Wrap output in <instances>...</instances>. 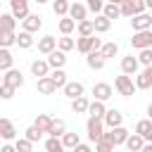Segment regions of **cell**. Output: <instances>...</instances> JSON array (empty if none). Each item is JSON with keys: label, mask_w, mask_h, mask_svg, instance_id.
<instances>
[{"label": "cell", "mask_w": 152, "mask_h": 152, "mask_svg": "<svg viewBox=\"0 0 152 152\" xmlns=\"http://www.w3.org/2000/svg\"><path fill=\"white\" fill-rule=\"evenodd\" d=\"M59 142H62L64 150H74V147L81 142V138H78V133H69V131H66V133L59 138Z\"/></svg>", "instance_id": "30"}, {"label": "cell", "mask_w": 152, "mask_h": 152, "mask_svg": "<svg viewBox=\"0 0 152 152\" xmlns=\"http://www.w3.org/2000/svg\"><path fill=\"white\" fill-rule=\"evenodd\" d=\"M0 138H2L5 142L17 140V128H14V124H12L10 119H5V116H0Z\"/></svg>", "instance_id": "12"}, {"label": "cell", "mask_w": 152, "mask_h": 152, "mask_svg": "<svg viewBox=\"0 0 152 152\" xmlns=\"http://www.w3.org/2000/svg\"><path fill=\"white\" fill-rule=\"evenodd\" d=\"M48 66L50 69H64V64H66V52H62V50H52L50 55H48Z\"/></svg>", "instance_id": "14"}, {"label": "cell", "mask_w": 152, "mask_h": 152, "mask_svg": "<svg viewBox=\"0 0 152 152\" xmlns=\"http://www.w3.org/2000/svg\"><path fill=\"white\" fill-rule=\"evenodd\" d=\"M138 59L133 57V55H126V57H121V71L126 74V76H135V71H138Z\"/></svg>", "instance_id": "20"}, {"label": "cell", "mask_w": 152, "mask_h": 152, "mask_svg": "<svg viewBox=\"0 0 152 152\" xmlns=\"http://www.w3.org/2000/svg\"><path fill=\"white\" fill-rule=\"evenodd\" d=\"M128 135H131V133H128L124 126H116V128H109L107 133H102V138H107V140H109L114 147H116V145H124Z\"/></svg>", "instance_id": "6"}, {"label": "cell", "mask_w": 152, "mask_h": 152, "mask_svg": "<svg viewBox=\"0 0 152 152\" xmlns=\"http://www.w3.org/2000/svg\"><path fill=\"white\" fill-rule=\"evenodd\" d=\"M97 52H100V55H102V57H104V59H109V57H114V55H116V52H119V45H116V43H114V40H109V43H102V45H100V50H97Z\"/></svg>", "instance_id": "31"}, {"label": "cell", "mask_w": 152, "mask_h": 152, "mask_svg": "<svg viewBox=\"0 0 152 152\" xmlns=\"http://www.w3.org/2000/svg\"><path fill=\"white\" fill-rule=\"evenodd\" d=\"M31 147H33V142H28L26 138H17L14 140V150L17 152H31Z\"/></svg>", "instance_id": "45"}, {"label": "cell", "mask_w": 152, "mask_h": 152, "mask_svg": "<svg viewBox=\"0 0 152 152\" xmlns=\"http://www.w3.org/2000/svg\"><path fill=\"white\" fill-rule=\"evenodd\" d=\"M104 112H107L104 102H97V100L88 102V112H86V114H90V116H95V119H102V116H104Z\"/></svg>", "instance_id": "29"}, {"label": "cell", "mask_w": 152, "mask_h": 152, "mask_svg": "<svg viewBox=\"0 0 152 152\" xmlns=\"http://www.w3.org/2000/svg\"><path fill=\"white\" fill-rule=\"evenodd\" d=\"M124 124V114L119 112V109H107L104 112V116H102V126H107V128H116V126H121Z\"/></svg>", "instance_id": "11"}, {"label": "cell", "mask_w": 152, "mask_h": 152, "mask_svg": "<svg viewBox=\"0 0 152 152\" xmlns=\"http://www.w3.org/2000/svg\"><path fill=\"white\" fill-rule=\"evenodd\" d=\"M76 31H78V36H93V33H95V31H93V21H90V19L78 21V24H76Z\"/></svg>", "instance_id": "38"}, {"label": "cell", "mask_w": 152, "mask_h": 152, "mask_svg": "<svg viewBox=\"0 0 152 152\" xmlns=\"http://www.w3.org/2000/svg\"><path fill=\"white\" fill-rule=\"evenodd\" d=\"M52 50H57V38L55 36H43L38 40V52L40 55H50Z\"/></svg>", "instance_id": "19"}, {"label": "cell", "mask_w": 152, "mask_h": 152, "mask_svg": "<svg viewBox=\"0 0 152 152\" xmlns=\"http://www.w3.org/2000/svg\"><path fill=\"white\" fill-rule=\"evenodd\" d=\"M52 12H55L57 17H66L69 2H66V0H52Z\"/></svg>", "instance_id": "39"}, {"label": "cell", "mask_w": 152, "mask_h": 152, "mask_svg": "<svg viewBox=\"0 0 152 152\" xmlns=\"http://www.w3.org/2000/svg\"><path fill=\"white\" fill-rule=\"evenodd\" d=\"M112 93H114V90H112L109 83H95V86H93V95H95L97 102H107V100L112 97Z\"/></svg>", "instance_id": "16"}, {"label": "cell", "mask_w": 152, "mask_h": 152, "mask_svg": "<svg viewBox=\"0 0 152 152\" xmlns=\"http://www.w3.org/2000/svg\"><path fill=\"white\" fill-rule=\"evenodd\" d=\"M45 150H48V152H64L59 138H48V140H45Z\"/></svg>", "instance_id": "44"}, {"label": "cell", "mask_w": 152, "mask_h": 152, "mask_svg": "<svg viewBox=\"0 0 152 152\" xmlns=\"http://www.w3.org/2000/svg\"><path fill=\"white\" fill-rule=\"evenodd\" d=\"M0 83H2V74H0Z\"/></svg>", "instance_id": "54"}, {"label": "cell", "mask_w": 152, "mask_h": 152, "mask_svg": "<svg viewBox=\"0 0 152 152\" xmlns=\"http://www.w3.org/2000/svg\"><path fill=\"white\" fill-rule=\"evenodd\" d=\"M90 21H93V31H95V33H107V31L112 28V21L104 19L102 14H95V19H90Z\"/></svg>", "instance_id": "24"}, {"label": "cell", "mask_w": 152, "mask_h": 152, "mask_svg": "<svg viewBox=\"0 0 152 152\" xmlns=\"http://www.w3.org/2000/svg\"><path fill=\"white\" fill-rule=\"evenodd\" d=\"M57 50H62V52H69V50H74V38H69V36H62V38H57Z\"/></svg>", "instance_id": "42"}, {"label": "cell", "mask_w": 152, "mask_h": 152, "mask_svg": "<svg viewBox=\"0 0 152 152\" xmlns=\"http://www.w3.org/2000/svg\"><path fill=\"white\" fill-rule=\"evenodd\" d=\"M14 45H19V48H31L33 45V33H26V31H21L17 38H14Z\"/></svg>", "instance_id": "37"}, {"label": "cell", "mask_w": 152, "mask_h": 152, "mask_svg": "<svg viewBox=\"0 0 152 152\" xmlns=\"http://www.w3.org/2000/svg\"><path fill=\"white\" fill-rule=\"evenodd\" d=\"M131 45H133L135 50H145V48H152V28H150V31H133Z\"/></svg>", "instance_id": "4"}, {"label": "cell", "mask_w": 152, "mask_h": 152, "mask_svg": "<svg viewBox=\"0 0 152 152\" xmlns=\"http://www.w3.org/2000/svg\"><path fill=\"white\" fill-rule=\"evenodd\" d=\"M62 90H64V95H66L69 100H74V97H81L86 88H83L81 81H66V83L62 86Z\"/></svg>", "instance_id": "15"}, {"label": "cell", "mask_w": 152, "mask_h": 152, "mask_svg": "<svg viewBox=\"0 0 152 152\" xmlns=\"http://www.w3.org/2000/svg\"><path fill=\"white\" fill-rule=\"evenodd\" d=\"M140 12H145V2L142 0H126V2L119 5V14L121 17H135Z\"/></svg>", "instance_id": "3"}, {"label": "cell", "mask_w": 152, "mask_h": 152, "mask_svg": "<svg viewBox=\"0 0 152 152\" xmlns=\"http://www.w3.org/2000/svg\"><path fill=\"white\" fill-rule=\"evenodd\" d=\"M12 97H14V88L0 83V100H12Z\"/></svg>", "instance_id": "48"}, {"label": "cell", "mask_w": 152, "mask_h": 152, "mask_svg": "<svg viewBox=\"0 0 152 152\" xmlns=\"http://www.w3.org/2000/svg\"><path fill=\"white\" fill-rule=\"evenodd\" d=\"M88 102H90V100H88L86 95L74 97V100H71V112H74V114H86V112H88Z\"/></svg>", "instance_id": "28"}, {"label": "cell", "mask_w": 152, "mask_h": 152, "mask_svg": "<svg viewBox=\"0 0 152 152\" xmlns=\"http://www.w3.org/2000/svg\"><path fill=\"white\" fill-rule=\"evenodd\" d=\"M104 19H119L121 14H119V5H112V2H104V7H102V12H100Z\"/></svg>", "instance_id": "33"}, {"label": "cell", "mask_w": 152, "mask_h": 152, "mask_svg": "<svg viewBox=\"0 0 152 152\" xmlns=\"http://www.w3.org/2000/svg\"><path fill=\"white\" fill-rule=\"evenodd\" d=\"M112 5H121V2H126V0H109Z\"/></svg>", "instance_id": "52"}, {"label": "cell", "mask_w": 152, "mask_h": 152, "mask_svg": "<svg viewBox=\"0 0 152 152\" xmlns=\"http://www.w3.org/2000/svg\"><path fill=\"white\" fill-rule=\"evenodd\" d=\"M95 152H114V145H112L107 138L100 135V138L95 140Z\"/></svg>", "instance_id": "41"}, {"label": "cell", "mask_w": 152, "mask_h": 152, "mask_svg": "<svg viewBox=\"0 0 152 152\" xmlns=\"http://www.w3.org/2000/svg\"><path fill=\"white\" fill-rule=\"evenodd\" d=\"M100 45H102V40L95 38V33H93V36H78V38L74 40V48H76L81 55H88V52H93V50H100Z\"/></svg>", "instance_id": "1"}, {"label": "cell", "mask_w": 152, "mask_h": 152, "mask_svg": "<svg viewBox=\"0 0 152 152\" xmlns=\"http://www.w3.org/2000/svg\"><path fill=\"white\" fill-rule=\"evenodd\" d=\"M140 152H152V142H145V145L140 147Z\"/></svg>", "instance_id": "51"}, {"label": "cell", "mask_w": 152, "mask_h": 152, "mask_svg": "<svg viewBox=\"0 0 152 152\" xmlns=\"http://www.w3.org/2000/svg\"><path fill=\"white\" fill-rule=\"evenodd\" d=\"M50 124H52V116H50V114H38V116H36V121H33V126H36L40 133H48Z\"/></svg>", "instance_id": "32"}, {"label": "cell", "mask_w": 152, "mask_h": 152, "mask_svg": "<svg viewBox=\"0 0 152 152\" xmlns=\"http://www.w3.org/2000/svg\"><path fill=\"white\" fill-rule=\"evenodd\" d=\"M86 14H88V10H86V5H83V2H71V5H69L66 17H69L71 21H76V24H78V21H83V19H86Z\"/></svg>", "instance_id": "13"}, {"label": "cell", "mask_w": 152, "mask_h": 152, "mask_svg": "<svg viewBox=\"0 0 152 152\" xmlns=\"http://www.w3.org/2000/svg\"><path fill=\"white\" fill-rule=\"evenodd\" d=\"M86 133H88V140L95 142L102 133H104V126H102V119H95V116H88L86 121Z\"/></svg>", "instance_id": "5"}, {"label": "cell", "mask_w": 152, "mask_h": 152, "mask_svg": "<svg viewBox=\"0 0 152 152\" xmlns=\"http://www.w3.org/2000/svg\"><path fill=\"white\" fill-rule=\"evenodd\" d=\"M2 74H5V76H2V83H5V86H12L14 90L24 86V74H21L19 69L12 66V69H7V71H2Z\"/></svg>", "instance_id": "8"}, {"label": "cell", "mask_w": 152, "mask_h": 152, "mask_svg": "<svg viewBox=\"0 0 152 152\" xmlns=\"http://www.w3.org/2000/svg\"><path fill=\"white\" fill-rule=\"evenodd\" d=\"M14 38H17V33H2L0 36V48H7L10 50L14 45Z\"/></svg>", "instance_id": "46"}, {"label": "cell", "mask_w": 152, "mask_h": 152, "mask_svg": "<svg viewBox=\"0 0 152 152\" xmlns=\"http://www.w3.org/2000/svg\"><path fill=\"white\" fill-rule=\"evenodd\" d=\"M0 152H17V150H14V145H12V142H5V145L0 147Z\"/></svg>", "instance_id": "50"}, {"label": "cell", "mask_w": 152, "mask_h": 152, "mask_svg": "<svg viewBox=\"0 0 152 152\" xmlns=\"http://www.w3.org/2000/svg\"><path fill=\"white\" fill-rule=\"evenodd\" d=\"M114 88H116V93H119V95H124V97H131V95L135 93L133 78H131V76H126V74H121V76H116V78H114Z\"/></svg>", "instance_id": "2"}, {"label": "cell", "mask_w": 152, "mask_h": 152, "mask_svg": "<svg viewBox=\"0 0 152 152\" xmlns=\"http://www.w3.org/2000/svg\"><path fill=\"white\" fill-rule=\"evenodd\" d=\"M31 74H33L36 78H43V76H48V74H50V66H48V62H45V59H33V62H31Z\"/></svg>", "instance_id": "22"}, {"label": "cell", "mask_w": 152, "mask_h": 152, "mask_svg": "<svg viewBox=\"0 0 152 152\" xmlns=\"http://www.w3.org/2000/svg\"><path fill=\"white\" fill-rule=\"evenodd\" d=\"M131 26H133V31H150L152 28V14L150 12H140V14L131 17Z\"/></svg>", "instance_id": "7"}, {"label": "cell", "mask_w": 152, "mask_h": 152, "mask_svg": "<svg viewBox=\"0 0 152 152\" xmlns=\"http://www.w3.org/2000/svg\"><path fill=\"white\" fill-rule=\"evenodd\" d=\"M124 145H126L131 152H140V147L145 145V140H142L140 135H135V133H133V135H128V138H126V142H124Z\"/></svg>", "instance_id": "35"}, {"label": "cell", "mask_w": 152, "mask_h": 152, "mask_svg": "<svg viewBox=\"0 0 152 152\" xmlns=\"http://www.w3.org/2000/svg\"><path fill=\"white\" fill-rule=\"evenodd\" d=\"M21 26H24L26 33H36V31L43 26V17H38V14H28V17L21 21Z\"/></svg>", "instance_id": "18"}, {"label": "cell", "mask_w": 152, "mask_h": 152, "mask_svg": "<svg viewBox=\"0 0 152 152\" xmlns=\"http://www.w3.org/2000/svg\"><path fill=\"white\" fill-rule=\"evenodd\" d=\"M66 133V124L62 121V119H52V124H50V128H48V135L50 138H62Z\"/></svg>", "instance_id": "25"}, {"label": "cell", "mask_w": 152, "mask_h": 152, "mask_svg": "<svg viewBox=\"0 0 152 152\" xmlns=\"http://www.w3.org/2000/svg\"><path fill=\"white\" fill-rule=\"evenodd\" d=\"M57 26H59V33H62V36H69V33L76 28V21H71L69 17H59V24H57Z\"/></svg>", "instance_id": "36"}, {"label": "cell", "mask_w": 152, "mask_h": 152, "mask_svg": "<svg viewBox=\"0 0 152 152\" xmlns=\"http://www.w3.org/2000/svg\"><path fill=\"white\" fill-rule=\"evenodd\" d=\"M104 62H107V59H104L97 50H93V52H88V55H86V64H88L90 69H95V71H100V69L104 66Z\"/></svg>", "instance_id": "21"}, {"label": "cell", "mask_w": 152, "mask_h": 152, "mask_svg": "<svg viewBox=\"0 0 152 152\" xmlns=\"http://www.w3.org/2000/svg\"><path fill=\"white\" fill-rule=\"evenodd\" d=\"M135 135H140L145 142H150L152 140V121L150 119H140L135 124Z\"/></svg>", "instance_id": "17"}, {"label": "cell", "mask_w": 152, "mask_h": 152, "mask_svg": "<svg viewBox=\"0 0 152 152\" xmlns=\"http://www.w3.org/2000/svg\"><path fill=\"white\" fill-rule=\"evenodd\" d=\"M36 88H38V93H43V95H52V93H57V86H55L48 76L36 78Z\"/></svg>", "instance_id": "23"}, {"label": "cell", "mask_w": 152, "mask_h": 152, "mask_svg": "<svg viewBox=\"0 0 152 152\" xmlns=\"http://www.w3.org/2000/svg\"><path fill=\"white\" fill-rule=\"evenodd\" d=\"M14 26H17V21H14V17L7 12V14H0V36L2 33H14Z\"/></svg>", "instance_id": "26"}, {"label": "cell", "mask_w": 152, "mask_h": 152, "mask_svg": "<svg viewBox=\"0 0 152 152\" xmlns=\"http://www.w3.org/2000/svg\"><path fill=\"white\" fill-rule=\"evenodd\" d=\"M133 86H135V90H150V88H152V66H145V69L135 76Z\"/></svg>", "instance_id": "10"}, {"label": "cell", "mask_w": 152, "mask_h": 152, "mask_svg": "<svg viewBox=\"0 0 152 152\" xmlns=\"http://www.w3.org/2000/svg\"><path fill=\"white\" fill-rule=\"evenodd\" d=\"M71 152H93V147H90V145H86V142H78Z\"/></svg>", "instance_id": "49"}, {"label": "cell", "mask_w": 152, "mask_h": 152, "mask_svg": "<svg viewBox=\"0 0 152 152\" xmlns=\"http://www.w3.org/2000/svg\"><path fill=\"white\" fill-rule=\"evenodd\" d=\"M24 138H26L28 142H38V140L43 138V133H40V131L36 128V126H28V128L24 131Z\"/></svg>", "instance_id": "43"}, {"label": "cell", "mask_w": 152, "mask_h": 152, "mask_svg": "<svg viewBox=\"0 0 152 152\" xmlns=\"http://www.w3.org/2000/svg\"><path fill=\"white\" fill-rule=\"evenodd\" d=\"M135 59H138V64H142V66H152V48L140 50V55H138Z\"/></svg>", "instance_id": "40"}, {"label": "cell", "mask_w": 152, "mask_h": 152, "mask_svg": "<svg viewBox=\"0 0 152 152\" xmlns=\"http://www.w3.org/2000/svg\"><path fill=\"white\" fill-rule=\"evenodd\" d=\"M102 7H104V0H88V2H86V10H90V12H95V14H100Z\"/></svg>", "instance_id": "47"}, {"label": "cell", "mask_w": 152, "mask_h": 152, "mask_svg": "<svg viewBox=\"0 0 152 152\" xmlns=\"http://www.w3.org/2000/svg\"><path fill=\"white\" fill-rule=\"evenodd\" d=\"M10 7H12V17H14V21L19 19V21H24L31 12H28V0H10Z\"/></svg>", "instance_id": "9"}, {"label": "cell", "mask_w": 152, "mask_h": 152, "mask_svg": "<svg viewBox=\"0 0 152 152\" xmlns=\"http://www.w3.org/2000/svg\"><path fill=\"white\" fill-rule=\"evenodd\" d=\"M36 2H38V5H43V2H48V0H36Z\"/></svg>", "instance_id": "53"}, {"label": "cell", "mask_w": 152, "mask_h": 152, "mask_svg": "<svg viewBox=\"0 0 152 152\" xmlns=\"http://www.w3.org/2000/svg\"><path fill=\"white\" fill-rule=\"evenodd\" d=\"M12 66H14V57H12V52H10L7 48H0V74L7 71V69H12Z\"/></svg>", "instance_id": "27"}, {"label": "cell", "mask_w": 152, "mask_h": 152, "mask_svg": "<svg viewBox=\"0 0 152 152\" xmlns=\"http://www.w3.org/2000/svg\"><path fill=\"white\" fill-rule=\"evenodd\" d=\"M48 78H50L57 88H62V86L66 83V74H64V69H52V71L48 74Z\"/></svg>", "instance_id": "34"}]
</instances>
